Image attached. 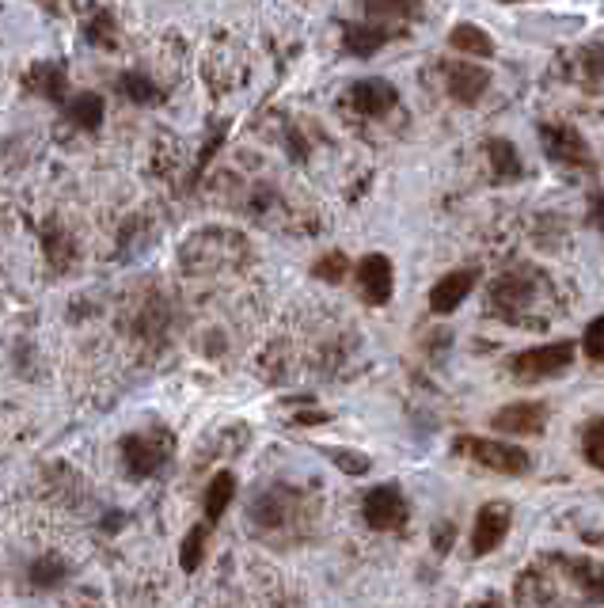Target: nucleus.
Masks as SVG:
<instances>
[{
    "instance_id": "25",
    "label": "nucleus",
    "mask_w": 604,
    "mask_h": 608,
    "mask_svg": "<svg viewBox=\"0 0 604 608\" xmlns=\"http://www.w3.org/2000/svg\"><path fill=\"white\" fill-rule=\"evenodd\" d=\"M331 460H335V464H339L346 475H365V472H369V456H361V453H346V449H335V453H331Z\"/></svg>"
},
{
    "instance_id": "16",
    "label": "nucleus",
    "mask_w": 604,
    "mask_h": 608,
    "mask_svg": "<svg viewBox=\"0 0 604 608\" xmlns=\"http://www.w3.org/2000/svg\"><path fill=\"white\" fill-rule=\"evenodd\" d=\"M380 46H384V31L380 27H346V50L350 54L369 57Z\"/></svg>"
},
{
    "instance_id": "1",
    "label": "nucleus",
    "mask_w": 604,
    "mask_h": 608,
    "mask_svg": "<svg viewBox=\"0 0 604 608\" xmlns=\"http://www.w3.org/2000/svg\"><path fill=\"white\" fill-rule=\"evenodd\" d=\"M460 453H468L475 464L491 468L498 475H529L532 468V456L517 445H506V441H494V437H460L456 441Z\"/></svg>"
},
{
    "instance_id": "7",
    "label": "nucleus",
    "mask_w": 604,
    "mask_h": 608,
    "mask_svg": "<svg viewBox=\"0 0 604 608\" xmlns=\"http://www.w3.org/2000/svg\"><path fill=\"white\" fill-rule=\"evenodd\" d=\"M358 285H361V297L369 304H388L392 301V285H396L392 263H388L384 255H365L358 263Z\"/></svg>"
},
{
    "instance_id": "22",
    "label": "nucleus",
    "mask_w": 604,
    "mask_h": 608,
    "mask_svg": "<svg viewBox=\"0 0 604 608\" xmlns=\"http://www.w3.org/2000/svg\"><path fill=\"white\" fill-rule=\"evenodd\" d=\"M312 274H316V278H323V282H342V278H346V255H342V251L323 255L320 263L312 266Z\"/></svg>"
},
{
    "instance_id": "28",
    "label": "nucleus",
    "mask_w": 604,
    "mask_h": 608,
    "mask_svg": "<svg viewBox=\"0 0 604 608\" xmlns=\"http://www.w3.org/2000/svg\"><path fill=\"white\" fill-rule=\"evenodd\" d=\"M589 221H593V225H597V228L604 232V198H597V202L589 206Z\"/></svg>"
},
{
    "instance_id": "18",
    "label": "nucleus",
    "mask_w": 604,
    "mask_h": 608,
    "mask_svg": "<svg viewBox=\"0 0 604 608\" xmlns=\"http://www.w3.org/2000/svg\"><path fill=\"white\" fill-rule=\"evenodd\" d=\"M582 453H586L589 468L604 472V418H593L582 430Z\"/></svg>"
},
{
    "instance_id": "8",
    "label": "nucleus",
    "mask_w": 604,
    "mask_h": 608,
    "mask_svg": "<svg viewBox=\"0 0 604 608\" xmlns=\"http://www.w3.org/2000/svg\"><path fill=\"white\" fill-rule=\"evenodd\" d=\"M350 107L361 114H388L396 107V88L388 84V80H380V76H369V80H358V84H350Z\"/></svg>"
},
{
    "instance_id": "9",
    "label": "nucleus",
    "mask_w": 604,
    "mask_h": 608,
    "mask_svg": "<svg viewBox=\"0 0 604 608\" xmlns=\"http://www.w3.org/2000/svg\"><path fill=\"white\" fill-rule=\"evenodd\" d=\"M475 289V270H453V274H445L441 282L430 289V308H434L437 316H449L456 312L464 297Z\"/></svg>"
},
{
    "instance_id": "27",
    "label": "nucleus",
    "mask_w": 604,
    "mask_h": 608,
    "mask_svg": "<svg viewBox=\"0 0 604 608\" xmlns=\"http://www.w3.org/2000/svg\"><path fill=\"white\" fill-rule=\"evenodd\" d=\"M434 548H437V551H449V548H453V525H445V529H441V525H437Z\"/></svg>"
},
{
    "instance_id": "4",
    "label": "nucleus",
    "mask_w": 604,
    "mask_h": 608,
    "mask_svg": "<svg viewBox=\"0 0 604 608\" xmlns=\"http://www.w3.org/2000/svg\"><path fill=\"white\" fill-rule=\"evenodd\" d=\"M491 426L498 434H521L532 437L548 426V403H532V399H521V403H510L502 411H494Z\"/></svg>"
},
{
    "instance_id": "21",
    "label": "nucleus",
    "mask_w": 604,
    "mask_h": 608,
    "mask_svg": "<svg viewBox=\"0 0 604 608\" xmlns=\"http://www.w3.org/2000/svg\"><path fill=\"white\" fill-rule=\"evenodd\" d=\"M487 152H491V164L498 175H521V160H517V149H513L510 141H502V137H494L491 145H487Z\"/></svg>"
},
{
    "instance_id": "12",
    "label": "nucleus",
    "mask_w": 604,
    "mask_h": 608,
    "mask_svg": "<svg viewBox=\"0 0 604 608\" xmlns=\"http://www.w3.org/2000/svg\"><path fill=\"white\" fill-rule=\"evenodd\" d=\"M449 42H453L456 50H464V54H472V57H491L494 54V42L487 38V31H483V27H475V23H456Z\"/></svg>"
},
{
    "instance_id": "24",
    "label": "nucleus",
    "mask_w": 604,
    "mask_h": 608,
    "mask_svg": "<svg viewBox=\"0 0 604 608\" xmlns=\"http://www.w3.org/2000/svg\"><path fill=\"white\" fill-rule=\"evenodd\" d=\"M35 84L50 95V99H61V84H65V80H61V69H57V65H38Z\"/></svg>"
},
{
    "instance_id": "20",
    "label": "nucleus",
    "mask_w": 604,
    "mask_h": 608,
    "mask_svg": "<svg viewBox=\"0 0 604 608\" xmlns=\"http://www.w3.org/2000/svg\"><path fill=\"white\" fill-rule=\"evenodd\" d=\"M65 574H69V567L61 563V559H54V555H46V559H35V567H31V582L42 589H54L65 582Z\"/></svg>"
},
{
    "instance_id": "26",
    "label": "nucleus",
    "mask_w": 604,
    "mask_h": 608,
    "mask_svg": "<svg viewBox=\"0 0 604 608\" xmlns=\"http://www.w3.org/2000/svg\"><path fill=\"white\" fill-rule=\"evenodd\" d=\"M369 12H377V16H407V12H415V0H369Z\"/></svg>"
},
{
    "instance_id": "13",
    "label": "nucleus",
    "mask_w": 604,
    "mask_h": 608,
    "mask_svg": "<svg viewBox=\"0 0 604 608\" xmlns=\"http://www.w3.org/2000/svg\"><path fill=\"white\" fill-rule=\"evenodd\" d=\"M232 494H236V479H232V472L213 475V483H209V491H206V517L209 521H221V513L232 506Z\"/></svg>"
},
{
    "instance_id": "17",
    "label": "nucleus",
    "mask_w": 604,
    "mask_h": 608,
    "mask_svg": "<svg viewBox=\"0 0 604 608\" xmlns=\"http://www.w3.org/2000/svg\"><path fill=\"white\" fill-rule=\"evenodd\" d=\"M118 92L126 95V99H133V103H156L160 99V92H156V84H152L145 73H126L118 76Z\"/></svg>"
},
{
    "instance_id": "15",
    "label": "nucleus",
    "mask_w": 604,
    "mask_h": 608,
    "mask_svg": "<svg viewBox=\"0 0 604 608\" xmlns=\"http://www.w3.org/2000/svg\"><path fill=\"white\" fill-rule=\"evenodd\" d=\"M69 118H73L80 130H99V122H103V99L92 92L76 95L73 103H69Z\"/></svg>"
},
{
    "instance_id": "2",
    "label": "nucleus",
    "mask_w": 604,
    "mask_h": 608,
    "mask_svg": "<svg viewBox=\"0 0 604 608\" xmlns=\"http://www.w3.org/2000/svg\"><path fill=\"white\" fill-rule=\"evenodd\" d=\"M574 361V342H548V346H532L525 354L513 358V373L517 380H544L559 377Z\"/></svg>"
},
{
    "instance_id": "19",
    "label": "nucleus",
    "mask_w": 604,
    "mask_h": 608,
    "mask_svg": "<svg viewBox=\"0 0 604 608\" xmlns=\"http://www.w3.org/2000/svg\"><path fill=\"white\" fill-rule=\"evenodd\" d=\"M206 525H194V529L187 532V540H183V551H179V563H183V570H198L202 567V555H206Z\"/></svg>"
},
{
    "instance_id": "10",
    "label": "nucleus",
    "mask_w": 604,
    "mask_h": 608,
    "mask_svg": "<svg viewBox=\"0 0 604 608\" xmlns=\"http://www.w3.org/2000/svg\"><path fill=\"white\" fill-rule=\"evenodd\" d=\"M122 456H126V468H130L133 479H149V475L164 464V449L141 434L122 441Z\"/></svg>"
},
{
    "instance_id": "3",
    "label": "nucleus",
    "mask_w": 604,
    "mask_h": 608,
    "mask_svg": "<svg viewBox=\"0 0 604 608\" xmlns=\"http://www.w3.org/2000/svg\"><path fill=\"white\" fill-rule=\"evenodd\" d=\"M540 141H544V152L555 164H570V168H593V156H589L586 137L570 126H540Z\"/></svg>"
},
{
    "instance_id": "23",
    "label": "nucleus",
    "mask_w": 604,
    "mask_h": 608,
    "mask_svg": "<svg viewBox=\"0 0 604 608\" xmlns=\"http://www.w3.org/2000/svg\"><path fill=\"white\" fill-rule=\"evenodd\" d=\"M582 350H586L593 361H604V316H597V320L586 327V339H582Z\"/></svg>"
},
{
    "instance_id": "6",
    "label": "nucleus",
    "mask_w": 604,
    "mask_h": 608,
    "mask_svg": "<svg viewBox=\"0 0 604 608\" xmlns=\"http://www.w3.org/2000/svg\"><path fill=\"white\" fill-rule=\"evenodd\" d=\"M365 521H369V529L377 532H392L399 529L403 521H407V502H403V494L396 487H373V491L365 494Z\"/></svg>"
},
{
    "instance_id": "11",
    "label": "nucleus",
    "mask_w": 604,
    "mask_h": 608,
    "mask_svg": "<svg viewBox=\"0 0 604 608\" xmlns=\"http://www.w3.org/2000/svg\"><path fill=\"white\" fill-rule=\"evenodd\" d=\"M491 73L479 69V65H449V92L456 103H475L479 95L487 92Z\"/></svg>"
},
{
    "instance_id": "14",
    "label": "nucleus",
    "mask_w": 604,
    "mask_h": 608,
    "mask_svg": "<svg viewBox=\"0 0 604 608\" xmlns=\"http://www.w3.org/2000/svg\"><path fill=\"white\" fill-rule=\"evenodd\" d=\"M570 574H574V582L582 586V593H586L589 601H601L604 605V567L589 563V559H574V563H570Z\"/></svg>"
},
{
    "instance_id": "5",
    "label": "nucleus",
    "mask_w": 604,
    "mask_h": 608,
    "mask_svg": "<svg viewBox=\"0 0 604 608\" xmlns=\"http://www.w3.org/2000/svg\"><path fill=\"white\" fill-rule=\"evenodd\" d=\"M510 506L506 502H487L483 510L475 513V525H472V555H491L506 532H510Z\"/></svg>"
}]
</instances>
